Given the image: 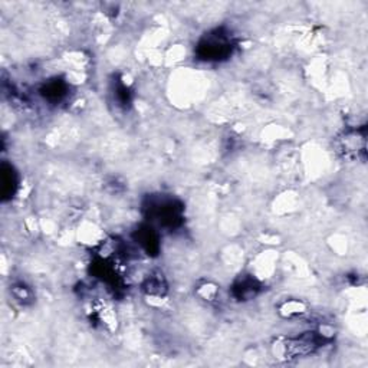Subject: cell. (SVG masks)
Returning a JSON list of instances; mask_svg holds the SVG:
<instances>
[{
  "label": "cell",
  "instance_id": "cell-1",
  "mask_svg": "<svg viewBox=\"0 0 368 368\" xmlns=\"http://www.w3.org/2000/svg\"><path fill=\"white\" fill-rule=\"evenodd\" d=\"M232 52L230 39L225 35H210L198 45V55L207 61H219Z\"/></svg>",
  "mask_w": 368,
  "mask_h": 368
},
{
  "label": "cell",
  "instance_id": "cell-3",
  "mask_svg": "<svg viewBox=\"0 0 368 368\" xmlns=\"http://www.w3.org/2000/svg\"><path fill=\"white\" fill-rule=\"evenodd\" d=\"M15 173L12 171L10 167H3L2 170V191L3 194H12V189L15 187Z\"/></svg>",
  "mask_w": 368,
  "mask_h": 368
},
{
  "label": "cell",
  "instance_id": "cell-4",
  "mask_svg": "<svg viewBox=\"0 0 368 368\" xmlns=\"http://www.w3.org/2000/svg\"><path fill=\"white\" fill-rule=\"evenodd\" d=\"M43 92H45V96H47L49 99H58L59 96L64 95L65 89H64V85H62V84H59V82L55 81V82H49V84L45 86Z\"/></svg>",
  "mask_w": 368,
  "mask_h": 368
},
{
  "label": "cell",
  "instance_id": "cell-2",
  "mask_svg": "<svg viewBox=\"0 0 368 368\" xmlns=\"http://www.w3.org/2000/svg\"><path fill=\"white\" fill-rule=\"evenodd\" d=\"M257 291V286L252 279H245L240 283H237L235 286V293L237 295V298H249V296H253Z\"/></svg>",
  "mask_w": 368,
  "mask_h": 368
}]
</instances>
